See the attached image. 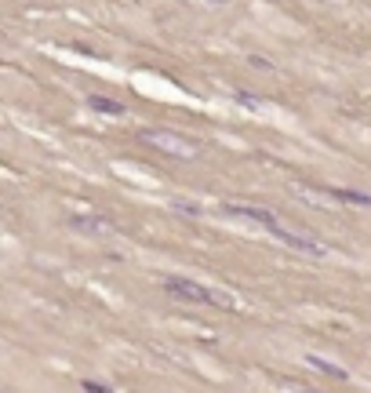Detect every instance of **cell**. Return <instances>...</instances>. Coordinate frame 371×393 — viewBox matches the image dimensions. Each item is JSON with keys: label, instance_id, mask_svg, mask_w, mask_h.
Returning a JSON list of instances; mask_svg holds the SVG:
<instances>
[{"label": "cell", "instance_id": "1", "mask_svg": "<svg viewBox=\"0 0 371 393\" xmlns=\"http://www.w3.org/2000/svg\"><path fill=\"white\" fill-rule=\"evenodd\" d=\"M164 292L175 295V299H186V302H204V306H222V310H233V295H222V292H215L208 288V284L201 280H189V277H164Z\"/></svg>", "mask_w": 371, "mask_h": 393}, {"label": "cell", "instance_id": "2", "mask_svg": "<svg viewBox=\"0 0 371 393\" xmlns=\"http://www.w3.org/2000/svg\"><path fill=\"white\" fill-rule=\"evenodd\" d=\"M139 139H142L146 146H153V149H161V153H171V157H179V161L201 157V146H196L193 139L175 135V131H168V127H142Z\"/></svg>", "mask_w": 371, "mask_h": 393}, {"label": "cell", "instance_id": "3", "mask_svg": "<svg viewBox=\"0 0 371 393\" xmlns=\"http://www.w3.org/2000/svg\"><path fill=\"white\" fill-rule=\"evenodd\" d=\"M277 240H284L288 248H295V251H306V255H327V244H320V240H310V237H302V233H291L288 226H273L270 230Z\"/></svg>", "mask_w": 371, "mask_h": 393}, {"label": "cell", "instance_id": "4", "mask_svg": "<svg viewBox=\"0 0 371 393\" xmlns=\"http://www.w3.org/2000/svg\"><path fill=\"white\" fill-rule=\"evenodd\" d=\"M226 211H229V215H237V218H251V223L266 226V230L280 226V218H277L270 208H251V204H226Z\"/></svg>", "mask_w": 371, "mask_h": 393}, {"label": "cell", "instance_id": "5", "mask_svg": "<svg viewBox=\"0 0 371 393\" xmlns=\"http://www.w3.org/2000/svg\"><path fill=\"white\" fill-rule=\"evenodd\" d=\"M70 226L77 233H92V237H102V233L113 230V223H109V218H99V215H77V218H70Z\"/></svg>", "mask_w": 371, "mask_h": 393}, {"label": "cell", "instance_id": "6", "mask_svg": "<svg viewBox=\"0 0 371 393\" xmlns=\"http://www.w3.org/2000/svg\"><path fill=\"white\" fill-rule=\"evenodd\" d=\"M87 109H95V113H102V117H124L127 113L120 102L106 99V95H87Z\"/></svg>", "mask_w": 371, "mask_h": 393}, {"label": "cell", "instance_id": "7", "mask_svg": "<svg viewBox=\"0 0 371 393\" xmlns=\"http://www.w3.org/2000/svg\"><path fill=\"white\" fill-rule=\"evenodd\" d=\"M324 196H339V201H346V204H360V208H371V196L367 193H357V189H335V186H327V189H320Z\"/></svg>", "mask_w": 371, "mask_h": 393}, {"label": "cell", "instance_id": "8", "mask_svg": "<svg viewBox=\"0 0 371 393\" xmlns=\"http://www.w3.org/2000/svg\"><path fill=\"white\" fill-rule=\"evenodd\" d=\"M306 361H310V368H317L320 375H332V379H346V375H349L346 368H339V364H332V361H324V357H317V354H310Z\"/></svg>", "mask_w": 371, "mask_h": 393}, {"label": "cell", "instance_id": "9", "mask_svg": "<svg viewBox=\"0 0 371 393\" xmlns=\"http://www.w3.org/2000/svg\"><path fill=\"white\" fill-rule=\"evenodd\" d=\"M80 386H84V393H113L109 386H102V382H95V379H84Z\"/></svg>", "mask_w": 371, "mask_h": 393}, {"label": "cell", "instance_id": "10", "mask_svg": "<svg viewBox=\"0 0 371 393\" xmlns=\"http://www.w3.org/2000/svg\"><path fill=\"white\" fill-rule=\"evenodd\" d=\"M175 208L186 211V215H201V208H196V204H186V201H175Z\"/></svg>", "mask_w": 371, "mask_h": 393}, {"label": "cell", "instance_id": "11", "mask_svg": "<svg viewBox=\"0 0 371 393\" xmlns=\"http://www.w3.org/2000/svg\"><path fill=\"white\" fill-rule=\"evenodd\" d=\"M233 99H237V102H244V106H262V99H251V95H244V92H237Z\"/></svg>", "mask_w": 371, "mask_h": 393}, {"label": "cell", "instance_id": "12", "mask_svg": "<svg viewBox=\"0 0 371 393\" xmlns=\"http://www.w3.org/2000/svg\"><path fill=\"white\" fill-rule=\"evenodd\" d=\"M302 393H317V389H302Z\"/></svg>", "mask_w": 371, "mask_h": 393}]
</instances>
